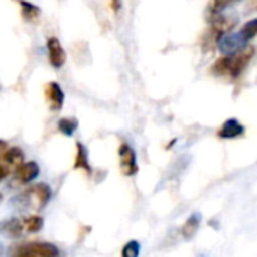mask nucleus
<instances>
[{"instance_id":"2","label":"nucleus","mask_w":257,"mask_h":257,"mask_svg":"<svg viewBox=\"0 0 257 257\" xmlns=\"http://www.w3.org/2000/svg\"><path fill=\"white\" fill-rule=\"evenodd\" d=\"M51 199V188L47 184H36L29 187L24 193L18 196L21 206H29L33 211H39L47 206Z\"/></svg>"},{"instance_id":"5","label":"nucleus","mask_w":257,"mask_h":257,"mask_svg":"<svg viewBox=\"0 0 257 257\" xmlns=\"http://www.w3.org/2000/svg\"><path fill=\"white\" fill-rule=\"evenodd\" d=\"M119 166L126 176H134L139 170L136 151L128 143H122L119 146Z\"/></svg>"},{"instance_id":"4","label":"nucleus","mask_w":257,"mask_h":257,"mask_svg":"<svg viewBox=\"0 0 257 257\" xmlns=\"http://www.w3.org/2000/svg\"><path fill=\"white\" fill-rule=\"evenodd\" d=\"M15 253H23L32 257H59L60 251L54 244L50 242H30L18 247Z\"/></svg>"},{"instance_id":"20","label":"nucleus","mask_w":257,"mask_h":257,"mask_svg":"<svg viewBox=\"0 0 257 257\" xmlns=\"http://www.w3.org/2000/svg\"><path fill=\"white\" fill-rule=\"evenodd\" d=\"M236 2H239V0H212V11L215 14H218V12L224 11L227 6H230V5H233Z\"/></svg>"},{"instance_id":"3","label":"nucleus","mask_w":257,"mask_h":257,"mask_svg":"<svg viewBox=\"0 0 257 257\" xmlns=\"http://www.w3.org/2000/svg\"><path fill=\"white\" fill-rule=\"evenodd\" d=\"M2 157H0V178L6 179L9 175L15 173V170L24 164V152L18 146L5 148V142H2Z\"/></svg>"},{"instance_id":"19","label":"nucleus","mask_w":257,"mask_h":257,"mask_svg":"<svg viewBox=\"0 0 257 257\" xmlns=\"http://www.w3.org/2000/svg\"><path fill=\"white\" fill-rule=\"evenodd\" d=\"M20 5H21V8H23V15H24V18L33 20V18H36V17L39 15V8H38V6H35V5H32V3H29V2H24V0H20Z\"/></svg>"},{"instance_id":"13","label":"nucleus","mask_w":257,"mask_h":257,"mask_svg":"<svg viewBox=\"0 0 257 257\" xmlns=\"http://www.w3.org/2000/svg\"><path fill=\"white\" fill-rule=\"evenodd\" d=\"M200 221H202L200 214H193V215L185 221V224L182 226V230H181L182 236H184L185 239L194 238V235L197 233V230H199V227H200Z\"/></svg>"},{"instance_id":"21","label":"nucleus","mask_w":257,"mask_h":257,"mask_svg":"<svg viewBox=\"0 0 257 257\" xmlns=\"http://www.w3.org/2000/svg\"><path fill=\"white\" fill-rule=\"evenodd\" d=\"M111 5H113L114 11H119V9H120V6H122L120 0H111Z\"/></svg>"},{"instance_id":"9","label":"nucleus","mask_w":257,"mask_h":257,"mask_svg":"<svg viewBox=\"0 0 257 257\" xmlns=\"http://www.w3.org/2000/svg\"><path fill=\"white\" fill-rule=\"evenodd\" d=\"M47 50H48V59L53 68H62L66 60V53L57 38H50L47 41Z\"/></svg>"},{"instance_id":"8","label":"nucleus","mask_w":257,"mask_h":257,"mask_svg":"<svg viewBox=\"0 0 257 257\" xmlns=\"http://www.w3.org/2000/svg\"><path fill=\"white\" fill-rule=\"evenodd\" d=\"M38 175H39V166L35 161H27L15 170L14 178H15L17 184L26 185V184L35 181L38 178Z\"/></svg>"},{"instance_id":"11","label":"nucleus","mask_w":257,"mask_h":257,"mask_svg":"<svg viewBox=\"0 0 257 257\" xmlns=\"http://www.w3.org/2000/svg\"><path fill=\"white\" fill-rule=\"evenodd\" d=\"M244 133H245V128H244V125L238 119H229V120H226L221 125V128H220L217 136L220 139H224V140H232V139L241 137Z\"/></svg>"},{"instance_id":"15","label":"nucleus","mask_w":257,"mask_h":257,"mask_svg":"<svg viewBox=\"0 0 257 257\" xmlns=\"http://www.w3.org/2000/svg\"><path fill=\"white\" fill-rule=\"evenodd\" d=\"M57 125H59V131L62 134L71 137L77 131V128H78V120L75 117H63V119L59 120Z\"/></svg>"},{"instance_id":"14","label":"nucleus","mask_w":257,"mask_h":257,"mask_svg":"<svg viewBox=\"0 0 257 257\" xmlns=\"http://www.w3.org/2000/svg\"><path fill=\"white\" fill-rule=\"evenodd\" d=\"M2 229L8 238H20L23 235V232L26 230L23 221H18V220H9V221L3 223Z\"/></svg>"},{"instance_id":"1","label":"nucleus","mask_w":257,"mask_h":257,"mask_svg":"<svg viewBox=\"0 0 257 257\" xmlns=\"http://www.w3.org/2000/svg\"><path fill=\"white\" fill-rule=\"evenodd\" d=\"M253 56H254V48L247 45L244 50H241L235 54L218 59L212 66V71H214V74H218V75L238 77L245 69V66L250 63Z\"/></svg>"},{"instance_id":"17","label":"nucleus","mask_w":257,"mask_h":257,"mask_svg":"<svg viewBox=\"0 0 257 257\" xmlns=\"http://www.w3.org/2000/svg\"><path fill=\"white\" fill-rule=\"evenodd\" d=\"M239 35L241 38L248 44V41H251L254 36H257V18L254 20H250L244 24V27L239 30Z\"/></svg>"},{"instance_id":"7","label":"nucleus","mask_w":257,"mask_h":257,"mask_svg":"<svg viewBox=\"0 0 257 257\" xmlns=\"http://www.w3.org/2000/svg\"><path fill=\"white\" fill-rule=\"evenodd\" d=\"M236 23H238L236 17H227V15L215 14L214 20H212V35H215L217 41L220 42V39L224 35H227L236 26Z\"/></svg>"},{"instance_id":"22","label":"nucleus","mask_w":257,"mask_h":257,"mask_svg":"<svg viewBox=\"0 0 257 257\" xmlns=\"http://www.w3.org/2000/svg\"><path fill=\"white\" fill-rule=\"evenodd\" d=\"M248 11H257V0H251V2H250Z\"/></svg>"},{"instance_id":"16","label":"nucleus","mask_w":257,"mask_h":257,"mask_svg":"<svg viewBox=\"0 0 257 257\" xmlns=\"http://www.w3.org/2000/svg\"><path fill=\"white\" fill-rule=\"evenodd\" d=\"M23 224H24V229L27 232L36 233V232H39L44 227V220L39 215H30V217H27V218L23 220Z\"/></svg>"},{"instance_id":"10","label":"nucleus","mask_w":257,"mask_h":257,"mask_svg":"<svg viewBox=\"0 0 257 257\" xmlns=\"http://www.w3.org/2000/svg\"><path fill=\"white\" fill-rule=\"evenodd\" d=\"M45 98H47V102L50 104V108L53 111H57L63 105L65 95H63L62 87L56 81H51L45 86Z\"/></svg>"},{"instance_id":"12","label":"nucleus","mask_w":257,"mask_h":257,"mask_svg":"<svg viewBox=\"0 0 257 257\" xmlns=\"http://www.w3.org/2000/svg\"><path fill=\"white\" fill-rule=\"evenodd\" d=\"M77 155H75V163H74V169L75 170H84L86 173H92V167L89 163V155H87V149L83 143L77 142Z\"/></svg>"},{"instance_id":"6","label":"nucleus","mask_w":257,"mask_h":257,"mask_svg":"<svg viewBox=\"0 0 257 257\" xmlns=\"http://www.w3.org/2000/svg\"><path fill=\"white\" fill-rule=\"evenodd\" d=\"M218 47H220L221 53L230 56V54H235V53L244 50L247 47V42L241 38L239 32L238 33H227L220 39Z\"/></svg>"},{"instance_id":"18","label":"nucleus","mask_w":257,"mask_h":257,"mask_svg":"<svg viewBox=\"0 0 257 257\" xmlns=\"http://www.w3.org/2000/svg\"><path fill=\"white\" fill-rule=\"evenodd\" d=\"M140 256V244L137 241H130L123 245L120 257H139Z\"/></svg>"}]
</instances>
